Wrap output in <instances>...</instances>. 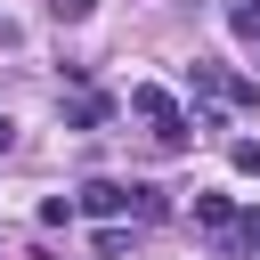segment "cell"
I'll list each match as a JSON object with an SVG mask.
<instances>
[{"instance_id":"2","label":"cell","mask_w":260,"mask_h":260,"mask_svg":"<svg viewBox=\"0 0 260 260\" xmlns=\"http://www.w3.org/2000/svg\"><path fill=\"white\" fill-rule=\"evenodd\" d=\"M187 98H211V106L252 114V106H260V81H244V73H228V65H211V57H195V65H187Z\"/></svg>"},{"instance_id":"5","label":"cell","mask_w":260,"mask_h":260,"mask_svg":"<svg viewBox=\"0 0 260 260\" xmlns=\"http://www.w3.org/2000/svg\"><path fill=\"white\" fill-rule=\"evenodd\" d=\"M236 219H244V203H236V195H195V228H203V236H219V244H228V236H236Z\"/></svg>"},{"instance_id":"3","label":"cell","mask_w":260,"mask_h":260,"mask_svg":"<svg viewBox=\"0 0 260 260\" xmlns=\"http://www.w3.org/2000/svg\"><path fill=\"white\" fill-rule=\"evenodd\" d=\"M73 203H81L89 219H122V211H130V179H81Z\"/></svg>"},{"instance_id":"11","label":"cell","mask_w":260,"mask_h":260,"mask_svg":"<svg viewBox=\"0 0 260 260\" xmlns=\"http://www.w3.org/2000/svg\"><path fill=\"white\" fill-rule=\"evenodd\" d=\"M73 211H81V203H73V195H49V203H41V228H65V219H73Z\"/></svg>"},{"instance_id":"1","label":"cell","mask_w":260,"mask_h":260,"mask_svg":"<svg viewBox=\"0 0 260 260\" xmlns=\"http://www.w3.org/2000/svg\"><path fill=\"white\" fill-rule=\"evenodd\" d=\"M130 114L154 130V146H171V154L195 146V114H179V98H171L162 81H130Z\"/></svg>"},{"instance_id":"6","label":"cell","mask_w":260,"mask_h":260,"mask_svg":"<svg viewBox=\"0 0 260 260\" xmlns=\"http://www.w3.org/2000/svg\"><path fill=\"white\" fill-rule=\"evenodd\" d=\"M130 219H171V195L146 187V179H130Z\"/></svg>"},{"instance_id":"8","label":"cell","mask_w":260,"mask_h":260,"mask_svg":"<svg viewBox=\"0 0 260 260\" xmlns=\"http://www.w3.org/2000/svg\"><path fill=\"white\" fill-rule=\"evenodd\" d=\"M130 252V228L122 219H98V260H122Z\"/></svg>"},{"instance_id":"9","label":"cell","mask_w":260,"mask_h":260,"mask_svg":"<svg viewBox=\"0 0 260 260\" xmlns=\"http://www.w3.org/2000/svg\"><path fill=\"white\" fill-rule=\"evenodd\" d=\"M228 244H236V252H260V203H244V219H236Z\"/></svg>"},{"instance_id":"12","label":"cell","mask_w":260,"mask_h":260,"mask_svg":"<svg viewBox=\"0 0 260 260\" xmlns=\"http://www.w3.org/2000/svg\"><path fill=\"white\" fill-rule=\"evenodd\" d=\"M89 8H98V0H49V16H57V24H81Z\"/></svg>"},{"instance_id":"4","label":"cell","mask_w":260,"mask_h":260,"mask_svg":"<svg viewBox=\"0 0 260 260\" xmlns=\"http://www.w3.org/2000/svg\"><path fill=\"white\" fill-rule=\"evenodd\" d=\"M57 114H65V130H106L114 122V98L106 89H73V98H57Z\"/></svg>"},{"instance_id":"7","label":"cell","mask_w":260,"mask_h":260,"mask_svg":"<svg viewBox=\"0 0 260 260\" xmlns=\"http://www.w3.org/2000/svg\"><path fill=\"white\" fill-rule=\"evenodd\" d=\"M228 32L260 49V0H228Z\"/></svg>"},{"instance_id":"13","label":"cell","mask_w":260,"mask_h":260,"mask_svg":"<svg viewBox=\"0 0 260 260\" xmlns=\"http://www.w3.org/2000/svg\"><path fill=\"white\" fill-rule=\"evenodd\" d=\"M8 146H16V122H8V114H0V154H8Z\"/></svg>"},{"instance_id":"14","label":"cell","mask_w":260,"mask_h":260,"mask_svg":"<svg viewBox=\"0 0 260 260\" xmlns=\"http://www.w3.org/2000/svg\"><path fill=\"white\" fill-rule=\"evenodd\" d=\"M244 260H260V252H244Z\"/></svg>"},{"instance_id":"10","label":"cell","mask_w":260,"mask_h":260,"mask_svg":"<svg viewBox=\"0 0 260 260\" xmlns=\"http://www.w3.org/2000/svg\"><path fill=\"white\" fill-rule=\"evenodd\" d=\"M228 162H236L244 179H260V138H236V146H228Z\"/></svg>"}]
</instances>
